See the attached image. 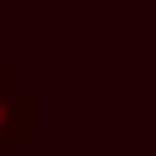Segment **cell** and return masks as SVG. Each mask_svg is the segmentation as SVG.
Segmentation results:
<instances>
[{"instance_id":"cell-1","label":"cell","mask_w":156,"mask_h":156,"mask_svg":"<svg viewBox=\"0 0 156 156\" xmlns=\"http://www.w3.org/2000/svg\"><path fill=\"white\" fill-rule=\"evenodd\" d=\"M37 120H42L37 94L16 89V73H0V146L16 151L21 140H37V130H42Z\"/></svg>"}]
</instances>
